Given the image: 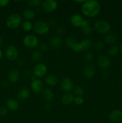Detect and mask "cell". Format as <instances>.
<instances>
[{"label": "cell", "mask_w": 122, "mask_h": 123, "mask_svg": "<svg viewBox=\"0 0 122 123\" xmlns=\"http://www.w3.org/2000/svg\"><path fill=\"white\" fill-rule=\"evenodd\" d=\"M22 15L27 20H31L35 16V12L31 8H25L22 12Z\"/></svg>", "instance_id": "603a6c76"}, {"label": "cell", "mask_w": 122, "mask_h": 123, "mask_svg": "<svg viewBox=\"0 0 122 123\" xmlns=\"http://www.w3.org/2000/svg\"><path fill=\"white\" fill-rule=\"evenodd\" d=\"M47 72V67L43 63L37 64L33 67V73L36 78H40L44 76Z\"/></svg>", "instance_id": "8992f818"}, {"label": "cell", "mask_w": 122, "mask_h": 123, "mask_svg": "<svg viewBox=\"0 0 122 123\" xmlns=\"http://www.w3.org/2000/svg\"><path fill=\"white\" fill-rule=\"evenodd\" d=\"M58 78L55 74H49L45 78V81L46 84L49 86H55L58 82Z\"/></svg>", "instance_id": "d6986e66"}, {"label": "cell", "mask_w": 122, "mask_h": 123, "mask_svg": "<svg viewBox=\"0 0 122 123\" xmlns=\"http://www.w3.org/2000/svg\"><path fill=\"white\" fill-rule=\"evenodd\" d=\"M43 97L46 102H50L54 98V93L50 88H45L43 91Z\"/></svg>", "instance_id": "ffe728a7"}, {"label": "cell", "mask_w": 122, "mask_h": 123, "mask_svg": "<svg viewBox=\"0 0 122 123\" xmlns=\"http://www.w3.org/2000/svg\"><path fill=\"white\" fill-rule=\"evenodd\" d=\"M22 26L23 30L28 32L32 30L33 28V25H32V23L29 20H25L22 24Z\"/></svg>", "instance_id": "83f0119b"}, {"label": "cell", "mask_w": 122, "mask_h": 123, "mask_svg": "<svg viewBox=\"0 0 122 123\" xmlns=\"http://www.w3.org/2000/svg\"><path fill=\"white\" fill-rule=\"evenodd\" d=\"M72 49L75 52H79L81 51L82 50V47H81L80 43H77V42L75 45L74 46V47L72 48Z\"/></svg>", "instance_id": "e575fe53"}, {"label": "cell", "mask_w": 122, "mask_h": 123, "mask_svg": "<svg viewBox=\"0 0 122 123\" xmlns=\"http://www.w3.org/2000/svg\"><path fill=\"white\" fill-rule=\"evenodd\" d=\"M84 19L82 17V16L80 14H74L70 18V22L72 25L76 27H79L81 26L83 22Z\"/></svg>", "instance_id": "4fadbf2b"}, {"label": "cell", "mask_w": 122, "mask_h": 123, "mask_svg": "<svg viewBox=\"0 0 122 123\" xmlns=\"http://www.w3.org/2000/svg\"><path fill=\"white\" fill-rule=\"evenodd\" d=\"M7 107L12 111H16L19 108V102L14 98H9L6 101Z\"/></svg>", "instance_id": "e0dca14e"}, {"label": "cell", "mask_w": 122, "mask_h": 123, "mask_svg": "<svg viewBox=\"0 0 122 123\" xmlns=\"http://www.w3.org/2000/svg\"><path fill=\"white\" fill-rule=\"evenodd\" d=\"M3 84H4L3 86H7V85H8V84H7V81H4L3 82Z\"/></svg>", "instance_id": "f6af8a7d"}, {"label": "cell", "mask_w": 122, "mask_h": 123, "mask_svg": "<svg viewBox=\"0 0 122 123\" xmlns=\"http://www.w3.org/2000/svg\"><path fill=\"white\" fill-rule=\"evenodd\" d=\"M52 109V105L50 102H48L45 105V109L47 111H50Z\"/></svg>", "instance_id": "ab89813d"}, {"label": "cell", "mask_w": 122, "mask_h": 123, "mask_svg": "<svg viewBox=\"0 0 122 123\" xmlns=\"http://www.w3.org/2000/svg\"><path fill=\"white\" fill-rule=\"evenodd\" d=\"M82 12L86 16L93 18L99 13L100 5L96 0H86L82 5Z\"/></svg>", "instance_id": "6da1fadb"}, {"label": "cell", "mask_w": 122, "mask_h": 123, "mask_svg": "<svg viewBox=\"0 0 122 123\" xmlns=\"http://www.w3.org/2000/svg\"><path fill=\"white\" fill-rule=\"evenodd\" d=\"M105 42L108 44H113L117 41V37L114 34H107L104 37Z\"/></svg>", "instance_id": "cb8c5ba5"}, {"label": "cell", "mask_w": 122, "mask_h": 123, "mask_svg": "<svg viewBox=\"0 0 122 123\" xmlns=\"http://www.w3.org/2000/svg\"><path fill=\"white\" fill-rule=\"evenodd\" d=\"M109 119L112 123H117L122 120V111L119 109H115L109 114Z\"/></svg>", "instance_id": "30bf717a"}, {"label": "cell", "mask_w": 122, "mask_h": 123, "mask_svg": "<svg viewBox=\"0 0 122 123\" xmlns=\"http://www.w3.org/2000/svg\"><path fill=\"white\" fill-rule=\"evenodd\" d=\"M120 51H121V52H122V44L121 45L120 48Z\"/></svg>", "instance_id": "7dc6e473"}, {"label": "cell", "mask_w": 122, "mask_h": 123, "mask_svg": "<svg viewBox=\"0 0 122 123\" xmlns=\"http://www.w3.org/2000/svg\"><path fill=\"white\" fill-rule=\"evenodd\" d=\"M89 26V22L87 20H84L82 24H81V27H86V26Z\"/></svg>", "instance_id": "60d3db41"}, {"label": "cell", "mask_w": 122, "mask_h": 123, "mask_svg": "<svg viewBox=\"0 0 122 123\" xmlns=\"http://www.w3.org/2000/svg\"><path fill=\"white\" fill-rule=\"evenodd\" d=\"M61 88L63 91L69 92L74 88V85L72 80L69 78H63L61 82Z\"/></svg>", "instance_id": "9c48e42d"}, {"label": "cell", "mask_w": 122, "mask_h": 123, "mask_svg": "<svg viewBox=\"0 0 122 123\" xmlns=\"http://www.w3.org/2000/svg\"><path fill=\"white\" fill-rule=\"evenodd\" d=\"M98 63L99 67H101L102 68H108L111 64V61L110 58L105 55H100L98 58Z\"/></svg>", "instance_id": "7c38bea8"}, {"label": "cell", "mask_w": 122, "mask_h": 123, "mask_svg": "<svg viewBox=\"0 0 122 123\" xmlns=\"http://www.w3.org/2000/svg\"><path fill=\"white\" fill-rule=\"evenodd\" d=\"M22 18L17 13H13L11 14L7 19L6 20V25L10 29L17 28L22 23Z\"/></svg>", "instance_id": "7a4b0ae2"}, {"label": "cell", "mask_w": 122, "mask_h": 123, "mask_svg": "<svg viewBox=\"0 0 122 123\" xmlns=\"http://www.w3.org/2000/svg\"><path fill=\"white\" fill-rule=\"evenodd\" d=\"M81 47H82V50H87L91 48L92 44V42L91 40L89 38L84 39L80 42Z\"/></svg>", "instance_id": "d4e9b609"}, {"label": "cell", "mask_w": 122, "mask_h": 123, "mask_svg": "<svg viewBox=\"0 0 122 123\" xmlns=\"http://www.w3.org/2000/svg\"><path fill=\"white\" fill-rule=\"evenodd\" d=\"M119 50L120 48L117 46L113 45L109 48L108 52V54L110 56H116V55H118V52H119Z\"/></svg>", "instance_id": "484cf974"}, {"label": "cell", "mask_w": 122, "mask_h": 123, "mask_svg": "<svg viewBox=\"0 0 122 123\" xmlns=\"http://www.w3.org/2000/svg\"><path fill=\"white\" fill-rule=\"evenodd\" d=\"M23 44L26 48L33 49L38 45L39 41L35 36L32 34H28L25 36L23 38Z\"/></svg>", "instance_id": "5b68a950"}, {"label": "cell", "mask_w": 122, "mask_h": 123, "mask_svg": "<svg viewBox=\"0 0 122 123\" xmlns=\"http://www.w3.org/2000/svg\"><path fill=\"white\" fill-rule=\"evenodd\" d=\"M95 68L91 64H87L84 67L83 70V74L87 79H90L94 75Z\"/></svg>", "instance_id": "5bb4252c"}, {"label": "cell", "mask_w": 122, "mask_h": 123, "mask_svg": "<svg viewBox=\"0 0 122 123\" xmlns=\"http://www.w3.org/2000/svg\"><path fill=\"white\" fill-rule=\"evenodd\" d=\"M10 1L8 0H0V6L1 7H6L9 4Z\"/></svg>", "instance_id": "f35d334b"}, {"label": "cell", "mask_w": 122, "mask_h": 123, "mask_svg": "<svg viewBox=\"0 0 122 123\" xmlns=\"http://www.w3.org/2000/svg\"><path fill=\"white\" fill-rule=\"evenodd\" d=\"M39 50L43 52H45L47 51V50H49V46H48L47 44H45V43H41L39 46Z\"/></svg>", "instance_id": "d590c367"}, {"label": "cell", "mask_w": 122, "mask_h": 123, "mask_svg": "<svg viewBox=\"0 0 122 123\" xmlns=\"http://www.w3.org/2000/svg\"><path fill=\"white\" fill-rule=\"evenodd\" d=\"M2 44H3V40L1 37H0V47L2 46Z\"/></svg>", "instance_id": "ee69618b"}, {"label": "cell", "mask_w": 122, "mask_h": 123, "mask_svg": "<svg viewBox=\"0 0 122 123\" xmlns=\"http://www.w3.org/2000/svg\"><path fill=\"white\" fill-rule=\"evenodd\" d=\"M86 1V0H75L74 2H78V3H80V4H83Z\"/></svg>", "instance_id": "7bdbcfd3"}, {"label": "cell", "mask_w": 122, "mask_h": 123, "mask_svg": "<svg viewBox=\"0 0 122 123\" xmlns=\"http://www.w3.org/2000/svg\"><path fill=\"white\" fill-rule=\"evenodd\" d=\"M6 56L8 60H15L19 56V50L14 45H10L6 49Z\"/></svg>", "instance_id": "ba28073f"}, {"label": "cell", "mask_w": 122, "mask_h": 123, "mask_svg": "<svg viewBox=\"0 0 122 123\" xmlns=\"http://www.w3.org/2000/svg\"><path fill=\"white\" fill-rule=\"evenodd\" d=\"M81 31L85 35H89L93 32V29L90 26H87L86 27L81 28Z\"/></svg>", "instance_id": "f546056e"}, {"label": "cell", "mask_w": 122, "mask_h": 123, "mask_svg": "<svg viewBox=\"0 0 122 123\" xmlns=\"http://www.w3.org/2000/svg\"><path fill=\"white\" fill-rule=\"evenodd\" d=\"M94 30L100 34H106L111 30L110 24L105 20H98L94 24Z\"/></svg>", "instance_id": "277c9868"}, {"label": "cell", "mask_w": 122, "mask_h": 123, "mask_svg": "<svg viewBox=\"0 0 122 123\" xmlns=\"http://www.w3.org/2000/svg\"><path fill=\"white\" fill-rule=\"evenodd\" d=\"M33 28L37 34L44 35L49 32L50 30V26L46 22L43 20H38L35 23L33 26Z\"/></svg>", "instance_id": "3957f363"}, {"label": "cell", "mask_w": 122, "mask_h": 123, "mask_svg": "<svg viewBox=\"0 0 122 123\" xmlns=\"http://www.w3.org/2000/svg\"><path fill=\"white\" fill-rule=\"evenodd\" d=\"M109 76V73L107 71H104L102 72V77L103 78H107Z\"/></svg>", "instance_id": "b9f144b4"}, {"label": "cell", "mask_w": 122, "mask_h": 123, "mask_svg": "<svg viewBox=\"0 0 122 123\" xmlns=\"http://www.w3.org/2000/svg\"><path fill=\"white\" fill-rule=\"evenodd\" d=\"M74 96L71 92H67L63 95L61 98V102L64 105H69L74 102Z\"/></svg>", "instance_id": "44dd1931"}, {"label": "cell", "mask_w": 122, "mask_h": 123, "mask_svg": "<svg viewBox=\"0 0 122 123\" xmlns=\"http://www.w3.org/2000/svg\"><path fill=\"white\" fill-rule=\"evenodd\" d=\"M19 78H20V73L17 69H12L8 72V79L11 82H17L19 80Z\"/></svg>", "instance_id": "9a60e30c"}, {"label": "cell", "mask_w": 122, "mask_h": 123, "mask_svg": "<svg viewBox=\"0 0 122 123\" xmlns=\"http://www.w3.org/2000/svg\"><path fill=\"white\" fill-rule=\"evenodd\" d=\"M31 60L34 63H40L42 60V54L40 50H36L32 52L31 54Z\"/></svg>", "instance_id": "7402d4cb"}, {"label": "cell", "mask_w": 122, "mask_h": 123, "mask_svg": "<svg viewBox=\"0 0 122 123\" xmlns=\"http://www.w3.org/2000/svg\"><path fill=\"white\" fill-rule=\"evenodd\" d=\"M31 94L30 90L27 88H22L20 89L17 93V97L20 100H25L29 98Z\"/></svg>", "instance_id": "ac0fdd59"}, {"label": "cell", "mask_w": 122, "mask_h": 123, "mask_svg": "<svg viewBox=\"0 0 122 123\" xmlns=\"http://www.w3.org/2000/svg\"><path fill=\"white\" fill-rule=\"evenodd\" d=\"M74 92L76 96H78V97H81L84 94V90L80 86H77L74 88Z\"/></svg>", "instance_id": "f1b7e54d"}, {"label": "cell", "mask_w": 122, "mask_h": 123, "mask_svg": "<svg viewBox=\"0 0 122 123\" xmlns=\"http://www.w3.org/2000/svg\"><path fill=\"white\" fill-rule=\"evenodd\" d=\"M65 42L67 47H68L69 48H72V49L74 46L75 45V43H77V41L74 37L69 36V37H68L66 38Z\"/></svg>", "instance_id": "4316f807"}, {"label": "cell", "mask_w": 122, "mask_h": 123, "mask_svg": "<svg viewBox=\"0 0 122 123\" xmlns=\"http://www.w3.org/2000/svg\"><path fill=\"white\" fill-rule=\"evenodd\" d=\"M74 102L77 105H81L84 103V99L82 97H78V96H75L74 97Z\"/></svg>", "instance_id": "1f68e13d"}, {"label": "cell", "mask_w": 122, "mask_h": 123, "mask_svg": "<svg viewBox=\"0 0 122 123\" xmlns=\"http://www.w3.org/2000/svg\"><path fill=\"white\" fill-rule=\"evenodd\" d=\"M56 32L57 33V34L59 35H62L65 33V28L63 26H60L56 29Z\"/></svg>", "instance_id": "8d00e7d4"}, {"label": "cell", "mask_w": 122, "mask_h": 123, "mask_svg": "<svg viewBox=\"0 0 122 123\" xmlns=\"http://www.w3.org/2000/svg\"><path fill=\"white\" fill-rule=\"evenodd\" d=\"M2 50L0 49V60L1 59V58H2Z\"/></svg>", "instance_id": "bcb514c9"}, {"label": "cell", "mask_w": 122, "mask_h": 123, "mask_svg": "<svg viewBox=\"0 0 122 123\" xmlns=\"http://www.w3.org/2000/svg\"><path fill=\"white\" fill-rule=\"evenodd\" d=\"M7 109L5 107H1L0 108V116L1 117H4L7 115Z\"/></svg>", "instance_id": "74e56055"}, {"label": "cell", "mask_w": 122, "mask_h": 123, "mask_svg": "<svg viewBox=\"0 0 122 123\" xmlns=\"http://www.w3.org/2000/svg\"><path fill=\"white\" fill-rule=\"evenodd\" d=\"M31 88L35 93H39L42 91L43 89V83L41 80L38 79H35L32 80L31 83Z\"/></svg>", "instance_id": "8fae6325"}, {"label": "cell", "mask_w": 122, "mask_h": 123, "mask_svg": "<svg viewBox=\"0 0 122 123\" xmlns=\"http://www.w3.org/2000/svg\"><path fill=\"white\" fill-rule=\"evenodd\" d=\"M62 45V39L59 36H54L50 41V46L52 49H58Z\"/></svg>", "instance_id": "2e32d148"}, {"label": "cell", "mask_w": 122, "mask_h": 123, "mask_svg": "<svg viewBox=\"0 0 122 123\" xmlns=\"http://www.w3.org/2000/svg\"><path fill=\"white\" fill-rule=\"evenodd\" d=\"M84 58L86 61H90L93 58V54L90 52H87L84 54Z\"/></svg>", "instance_id": "836d02e7"}, {"label": "cell", "mask_w": 122, "mask_h": 123, "mask_svg": "<svg viewBox=\"0 0 122 123\" xmlns=\"http://www.w3.org/2000/svg\"><path fill=\"white\" fill-rule=\"evenodd\" d=\"M104 46V43L101 40H98L94 44V48H95L96 50H99L102 49V48Z\"/></svg>", "instance_id": "4dcf8cb0"}, {"label": "cell", "mask_w": 122, "mask_h": 123, "mask_svg": "<svg viewBox=\"0 0 122 123\" xmlns=\"http://www.w3.org/2000/svg\"><path fill=\"white\" fill-rule=\"evenodd\" d=\"M28 3L32 6H39L41 4V0H29L27 1Z\"/></svg>", "instance_id": "d6a6232c"}, {"label": "cell", "mask_w": 122, "mask_h": 123, "mask_svg": "<svg viewBox=\"0 0 122 123\" xmlns=\"http://www.w3.org/2000/svg\"><path fill=\"white\" fill-rule=\"evenodd\" d=\"M58 4L55 0H45L42 2V9L47 12H52L56 10Z\"/></svg>", "instance_id": "52a82bcc"}]
</instances>
